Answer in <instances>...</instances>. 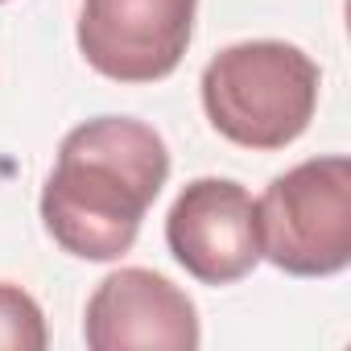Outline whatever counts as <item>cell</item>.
<instances>
[{"label":"cell","instance_id":"obj_1","mask_svg":"<svg viewBox=\"0 0 351 351\" xmlns=\"http://www.w3.org/2000/svg\"><path fill=\"white\" fill-rule=\"evenodd\" d=\"M169 178L165 141L132 116L71 128L42 186V223L79 261H120Z\"/></svg>","mask_w":351,"mask_h":351},{"label":"cell","instance_id":"obj_2","mask_svg":"<svg viewBox=\"0 0 351 351\" xmlns=\"http://www.w3.org/2000/svg\"><path fill=\"white\" fill-rule=\"evenodd\" d=\"M318 62L289 42H240L203 71V112L240 149L293 145L318 108Z\"/></svg>","mask_w":351,"mask_h":351},{"label":"cell","instance_id":"obj_3","mask_svg":"<svg viewBox=\"0 0 351 351\" xmlns=\"http://www.w3.org/2000/svg\"><path fill=\"white\" fill-rule=\"evenodd\" d=\"M261 256L293 277H335L351 265V161L310 157L256 203Z\"/></svg>","mask_w":351,"mask_h":351},{"label":"cell","instance_id":"obj_4","mask_svg":"<svg viewBox=\"0 0 351 351\" xmlns=\"http://www.w3.org/2000/svg\"><path fill=\"white\" fill-rule=\"evenodd\" d=\"M199 0H83L79 50L116 83H157L178 71L195 34Z\"/></svg>","mask_w":351,"mask_h":351},{"label":"cell","instance_id":"obj_5","mask_svg":"<svg viewBox=\"0 0 351 351\" xmlns=\"http://www.w3.org/2000/svg\"><path fill=\"white\" fill-rule=\"evenodd\" d=\"M165 244L195 281L232 285L261 261L256 203L232 178H195L165 215Z\"/></svg>","mask_w":351,"mask_h":351},{"label":"cell","instance_id":"obj_6","mask_svg":"<svg viewBox=\"0 0 351 351\" xmlns=\"http://www.w3.org/2000/svg\"><path fill=\"white\" fill-rule=\"evenodd\" d=\"M83 339L91 351H195L203 335L195 302L173 281L153 269H116L87 302Z\"/></svg>","mask_w":351,"mask_h":351},{"label":"cell","instance_id":"obj_7","mask_svg":"<svg viewBox=\"0 0 351 351\" xmlns=\"http://www.w3.org/2000/svg\"><path fill=\"white\" fill-rule=\"evenodd\" d=\"M50 343L42 306L21 289L0 281V347L5 351H42Z\"/></svg>","mask_w":351,"mask_h":351},{"label":"cell","instance_id":"obj_8","mask_svg":"<svg viewBox=\"0 0 351 351\" xmlns=\"http://www.w3.org/2000/svg\"><path fill=\"white\" fill-rule=\"evenodd\" d=\"M0 5H5V0H0Z\"/></svg>","mask_w":351,"mask_h":351}]
</instances>
